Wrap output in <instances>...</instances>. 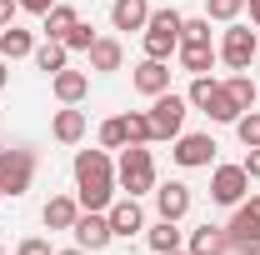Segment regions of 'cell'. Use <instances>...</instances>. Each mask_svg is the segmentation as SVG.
<instances>
[{
  "label": "cell",
  "mask_w": 260,
  "mask_h": 255,
  "mask_svg": "<svg viewBox=\"0 0 260 255\" xmlns=\"http://www.w3.org/2000/svg\"><path fill=\"white\" fill-rule=\"evenodd\" d=\"M225 240H230V250L235 255H250V250H260V225L235 205V215H230V225H225Z\"/></svg>",
  "instance_id": "13"
},
{
  "label": "cell",
  "mask_w": 260,
  "mask_h": 255,
  "mask_svg": "<svg viewBox=\"0 0 260 255\" xmlns=\"http://www.w3.org/2000/svg\"><path fill=\"white\" fill-rule=\"evenodd\" d=\"M30 185H35V150L5 145V150H0V190L5 195H25Z\"/></svg>",
  "instance_id": "5"
},
{
  "label": "cell",
  "mask_w": 260,
  "mask_h": 255,
  "mask_svg": "<svg viewBox=\"0 0 260 255\" xmlns=\"http://www.w3.org/2000/svg\"><path fill=\"white\" fill-rule=\"evenodd\" d=\"M255 60H260V45H255Z\"/></svg>",
  "instance_id": "43"
},
{
  "label": "cell",
  "mask_w": 260,
  "mask_h": 255,
  "mask_svg": "<svg viewBox=\"0 0 260 255\" xmlns=\"http://www.w3.org/2000/svg\"><path fill=\"white\" fill-rule=\"evenodd\" d=\"M180 25H185L180 10H150V20H145V55L150 60H170L180 50Z\"/></svg>",
  "instance_id": "3"
},
{
  "label": "cell",
  "mask_w": 260,
  "mask_h": 255,
  "mask_svg": "<svg viewBox=\"0 0 260 255\" xmlns=\"http://www.w3.org/2000/svg\"><path fill=\"white\" fill-rule=\"evenodd\" d=\"M75 20H80V10H75V5H60V0H55V5H50V10L40 15V30H45V40H65Z\"/></svg>",
  "instance_id": "19"
},
{
  "label": "cell",
  "mask_w": 260,
  "mask_h": 255,
  "mask_svg": "<svg viewBox=\"0 0 260 255\" xmlns=\"http://www.w3.org/2000/svg\"><path fill=\"white\" fill-rule=\"evenodd\" d=\"M170 255H190V250H170Z\"/></svg>",
  "instance_id": "42"
},
{
  "label": "cell",
  "mask_w": 260,
  "mask_h": 255,
  "mask_svg": "<svg viewBox=\"0 0 260 255\" xmlns=\"http://www.w3.org/2000/svg\"><path fill=\"white\" fill-rule=\"evenodd\" d=\"M70 235H75V245L80 250H105L110 240H115V230H110V220H105V210H80L75 215V225H70Z\"/></svg>",
  "instance_id": "8"
},
{
  "label": "cell",
  "mask_w": 260,
  "mask_h": 255,
  "mask_svg": "<svg viewBox=\"0 0 260 255\" xmlns=\"http://www.w3.org/2000/svg\"><path fill=\"white\" fill-rule=\"evenodd\" d=\"M220 80L215 75H190V90H185V100H190L195 110H205V100H210V90H215Z\"/></svg>",
  "instance_id": "31"
},
{
  "label": "cell",
  "mask_w": 260,
  "mask_h": 255,
  "mask_svg": "<svg viewBox=\"0 0 260 255\" xmlns=\"http://www.w3.org/2000/svg\"><path fill=\"white\" fill-rule=\"evenodd\" d=\"M180 45H210V20H205V15L185 20V25H180Z\"/></svg>",
  "instance_id": "30"
},
{
  "label": "cell",
  "mask_w": 260,
  "mask_h": 255,
  "mask_svg": "<svg viewBox=\"0 0 260 255\" xmlns=\"http://www.w3.org/2000/svg\"><path fill=\"white\" fill-rule=\"evenodd\" d=\"M255 45H260V35L255 25H230L225 35H220V60L230 65V70H250V60H255Z\"/></svg>",
  "instance_id": "6"
},
{
  "label": "cell",
  "mask_w": 260,
  "mask_h": 255,
  "mask_svg": "<svg viewBox=\"0 0 260 255\" xmlns=\"http://www.w3.org/2000/svg\"><path fill=\"white\" fill-rule=\"evenodd\" d=\"M130 135H125V115H110L100 120V150H125Z\"/></svg>",
  "instance_id": "27"
},
{
  "label": "cell",
  "mask_w": 260,
  "mask_h": 255,
  "mask_svg": "<svg viewBox=\"0 0 260 255\" xmlns=\"http://www.w3.org/2000/svg\"><path fill=\"white\" fill-rule=\"evenodd\" d=\"M130 85H135V90H140V95H165V90H170V65L165 60H150V55H145V60L135 65V75H130Z\"/></svg>",
  "instance_id": "11"
},
{
  "label": "cell",
  "mask_w": 260,
  "mask_h": 255,
  "mask_svg": "<svg viewBox=\"0 0 260 255\" xmlns=\"http://www.w3.org/2000/svg\"><path fill=\"white\" fill-rule=\"evenodd\" d=\"M60 45H65V50H80V55H85V50L95 45V30H90L85 20H75V25H70V35H65Z\"/></svg>",
  "instance_id": "33"
},
{
  "label": "cell",
  "mask_w": 260,
  "mask_h": 255,
  "mask_svg": "<svg viewBox=\"0 0 260 255\" xmlns=\"http://www.w3.org/2000/svg\"><path fill=\"white\" fill-rule=\"evenodd\" d=\"M215 150H220V145H215V135H200V130H195V135H185V130H180L170 155H175V165H180V170H200V165H210V160H215Z\"/></svg>",
  "instance_id": "9"
},
{
  "label": "cell",
  "mask_w": 260,
  "mask_h": 255,
  "mask_svg": "<svg viewBox=\"0 0 260 255\" xmlns=\"http://www.w3.org/2000/svg\"><path fill=\"white\" fill-rule=\"evenodd\" d=\"M155 210H160V220H185L190 215V205H195V195L185 180H165V185H155Z\"/></svg>",
  "instance_id": "10"
},
{
  "label": "cell",
  "mask_w": 260,
  "mask_h": 255,
  "mask_svg": "<svg viewBox=\"0 0 260 255\" xmlns=\"http://www.w3.org/2000/svg\"><path fill=\"white\" fill-rule=\"evenodd\" d=\"M50 5H55V0H20V10H30V15H45Z\"/></svg>",
  "instance_id": "37"
},
{
  "label": "cell",
  "mask_w": 260,
  "mask_h": 255,
  "mask_svg": "<svg viewBox=\"0 0 260 255\" xmlns=\"http://www.w3.org/2000/svg\"><path fill=\"white\" fill-rule=\"evenodd\" d=\"M50 135H55L60 145H75V140L85 135V110H75V105L55 110V120H50Z\"/></svg>",
  "instance_id": "21"
},
{
  "label": "cell",
  "mask_w": 260,
  "mask_h": 255,
  "mask_svg": "<svg viewBox=\"0 0 260 255\" xmlns=\"http://www.w3.org/2000/svg\"><path fill=\"white\" fill-rule=\"evenodd\" d=\"M185 250H190V255H230L225 225H200V230H190V240H185Z\"/></svg>",
  "instance_id": "16"
},
{
  "label": "cell",
  "mask_w": 260,
  "mask_h": 255,
  "mask_svg": "<svg viewBox=\"0 0 260 255\" xmlns=\"http://www.w3.org/2000/svg\"><path fill=\"white\" fill-rule=\"evenodd\" d=\"M75 215H80V200H75V195H50L45 210H40V220L50 225V230H70Z\"/></svg>",
  "instance_id": "18"
},
{
  "label": "cell",
  "mask_w": 260,
  "mask_h": 255,
  "mask_svg": "<svg viewBox=\"0 0 260 255\" xmlns=\"http://www.w3.org/2000/svg\"><path fill=\"white\" fill-rule=\"evenodd\" d=\"M245 195H250L245 165H215V170H210V200H215V205H240Z\"/></svg>",
  "instance_id": "7"
},
{
  "label": "cell",
  "mask_w": 260,
  "mask_h": 255,
  "mask_svg": "<svg viewBox=\"0 0 260 255\" xmlns=\"http://www.w3.org/2000/svg\"><path fill=\"white\" fill-rule=\"evenodd\" d=\"M55 255H90V250H80V245H75V250H55Z\"/></svg>",
  "instance_id": "41"
},
{
  "label": "cell",
  "mask_w": 260,
  "mask_h": 255,
  "mask_svg": "<svg viewBox=\"0 0 260 255\" xmlns=\"http://www.w3.org/2000/svg\"><path fill=\"white\" fill-rule=\"evenodd\" d=\"M85 55H90V70H100V75H110V70L125 65V50H120L115 35H95V45H90Z\"/></svg>",
  "instance_id": "15"
},
{
  "label": "cell",
  "mask_w": 260,
  "mask_h": 255,
  "mask_svg": "<svg viewBox=\"0 0 260 255\" xmlns=\"http://www.w3.org/2000/svg\"><path fill=\"white\" fill-rule=\"evenodd\" d=\"M240 210H245V215H250V220L260 225V195H250V200H240Z\"/></svg>",
  "instance_id": "38"
},
{
  "label": "cell",
  "mask_w": 260,
  "mask_h": 255,
  "mask_svg": "<svg viewBox=\"0 0 260 255\" xmlns=\"http://www.w3.org/2000/svg\"><path fill=\"white\" fill-rule=\"evenodd\" d=\"M200 115H210V120H215V125H235V120H240V105H235V100H230V90H225V80H220V85H215V90H210V100H205V110H200Z\"/></svg>",
  "instance_id": "22"
},
{
  "label": "cell",
  "mask_w": 260,
  "mask_h": 255,
  "mask_svg": "<svg viewBox=\"0 0 260 255\" xmlns=\"http://www.w3.org/2000/svg\"><path fill=\"white\" fill-rule=\"evenodd\" d=\"M75 200H80V210H110V200H115L110 150H75Z\"/></svg>",
  "instance_id": "1"
},
{
  "label": "cell",
  "mask_w": 260,
  "mask_h": 255,
  "mask_svg": "<svg viewBox=\"0 0 260 255\" xmlns=\"http://www.w3.org/2000/svg\"><path fill=\"white\" fill-rule=\"evenodd\" d=\"M145 240H150V250L155 255H170L185 245V235H180V220H155L150 230H145Z\"/></svg>",
  "instance_id": "23"
},
{
  "label": "cell",
  "mask_w": 260,
  "mask_h": 255,
  "mask_svg": "<svg viewBox=\"0 0 260 255\" xmlns=\"http://www.w3.org/2000/svg\"><path fill=\"white\" fill-rule=\"evenodd\" d=\"M240 10H245V0H205V20H225L230 25Z\"/></svg>",
  "instance_id": "32"
},
{
  "label": "cell",
  "mask_w": 260,
  "mask_h": 255,
  "mask_svg": "<svg viewBox=\"0 0 260 255\" xmlns=\"http://www.w3.org/2000/svg\"><path fill=\"white\" fill-rule=\"evenodd\" d=\"M150 140H175L180 130H185V115H190V100L175 95V90H165V95L150 100Z\"/></svg>",
  "instance_id": "4"
},
{
  "label": "cell",
  "mask_w": 260,
  "mask_h": 255,
  "mask_svg": "<svg viewBox=\"0 0 260 255\" xmlns=\"http://www.w3.org/2000/svg\"><path fill=\"white\" fill-rule=\"evenodd\" d=\"M225 90H230V100H235L240 110H255V100H260V85L250 80V75H245V70H235V75H230V80H225Z\"/></svg>",
  "instance_id": "25"
},
{
  "label": "cell",
  "mask_w": 260,
  "mask_h": 255,
  "mask_svg": "<svg viewBox=\"0 0 260 255\" xmlns=\"http://www.w3.org/2000/svg\"><path fill=\"white\" fill-rule=\"evenodd\" d=\"M240 165H245V175H250V180H260V145H255L245 160H240Z\"/></svg>",
  "instance_id": "36"
},
{
  "label": "cell",
  "mask_w": 260,
  "mask_h": 255,
  "mask_svg": "<svg viewBox=\"0 0 260 255\" xmlns=\"http://www.w3.org/2000/svg\"><path fill=\"white\" fill-rule=\"evenodd\" d=\"M150 20V0H115L110 5V25L115 30H145Z\"/></svg>",
  "instance_id": "17"
},
{
  "label": "cell",
  "mask_w": 260,
  "mask_h": 255,
  "mask_svg": "<svg viewBox=\"0 0 260 255\" xmlns=\"http://www.w3.org/2000/svg\"><path fill=\"white\" fill-rule=\"evenodd\" d=\"M105 220H110L115 235H135V230H145V210H140V200H135V195H125V200H110Z\"/></svg>",
  "instance_id": "12"
},
{
  "label": "cell",
  "mask_w": 260,
  "mask_h": 255,
  "mask_svg": "<svg viewBox=\"0 0 260 255\" xmlns=\"http://www.w3.org/2000/svg\"><path fill=\"white\" fill-rule=\"evenodd\" d=\"M0 55H5V60H25V55H35V35L20 30V25H5V30H0Z\"/></svg>",
  "instance_id": "24"
},
{
  "label": "cell",
  "mask_w": 260,
  "mask_h": 255,
  "mask_svg": "<svg viewBox=\"0 0 260 255\" xmlns=\"http://www.w3.org/2000/svg\"><path fill=\"white\" fill-rule=\"evenodd\" d=\"M235 135H240V145H245V150H255V145H260V110H240Z\"/></svg>",
  "instance_id": "28"
},
{
  "label": "cell",
  "mask_w": 260,
  "mask_h": 255,
  "mask_svg": "<svg viewBox=\"0 0 260 255\" xmlns=\"http://www.w3.org/2000/svg\"><path fill=\"white\" fill-rule=\"evenodd\" d=\"M255 105H260V100H255Z\"/></svg>",
  "instance_id": "46"
},
{
  "label": "cell",
  "mask_w": 260,
  "mask_h": 255,
  "mask_svg": "<svg viewBox=\"0 0 260 255\" xmlns=\"http://www.w3.org/2000/svg\"><path fill=\"white\" fill-rule=\"evenodd\" d=\"M250 255H260V250H250Z\"/></svg>",
  "instance_id": "45"
},
{
  "label": "cell",
  "mask_w": 260,
  "mask_h": 255,
  "mask_svg": "<svg viewBox=\"0 0 260 255\" xmlns=\"http://www.w3.org/2000/svg\"><path fill=\"white\" fill-rule=\"evenodd\" d=\"M15 15H20V0H0V30L15 25Z\"/></svg>",
  "instance_id": "35"
},
{
  "label": "cell",
  "mask_w": 260,
  "mask_h": 255,
  "mask_svg": "<svg viewBox=\"0 0 260 255\" xmlns=\"http://www.w3.org/2000/svg\"><path fill=\"white\" fill-rule=\"evenodd\" d=\"M5 85H10V60L0 55V90H5Z\"/></svg>",
  "instance_id": "40"
},
{
  "label": "cell",
  "mask_w": 260,
  "mask_h": 255,
  "mask_svg": "<svg viewBox=\"0 0 260 255\" xmlns=\"http://www.w3.org/2000/svg\"><path fill=\"white\" fill-rule=\"evenodd\" d=\"M15 255H55V250H50V240L30 235V240H20V250H15Z\"/></svg>",
  "instance_id": "34"
},
{
  "label": "cell",
  "mask_w": 260,
  "mask_h": 255,
  "mask_svg": "<svg viewBox=\"0 0 260 255\" xmlns=\"http://www.w3.org/2000/svg\"><path fill=\"white\" fill-rule=\"evenodd\" d=\"M125 135H130V145H150V115L145 110H125Z\"/></svg>",
  "instance_id": "29"
},
{
  "label": "cell",
  "mask_w": 260,
  "mask_h": 255,
  "mask_svg": "<svg viewBox=\"0 0 260 255\" xmlns=\"http://www.w3.org/2000/svg\"><path fill=\"white\" fill-rule=\"evenodd\" d=\"M35 70H45V75H55V70H65V60H70V50H65L60 40H45V45H35Z\"/></svg>",
  "instance_id": "26"
},
{
  "label": "cell",
  "mask_w": 260,
  "mask_h": 255,
  "mask_svg": "<svg viewBox=\"0 0 260 255\" xmlns=\"http://www.w3.org/2000/svg\"><path fill=\"white\" fill-rule=\"evenodd\" d=\"M175 60H180L185 75H210V65L220 60V50H215V45H180Z\"/></svg>",
  "instance_id": "20"
},
{
  "label": "cell",
  "mask_w": 260,
  "mask_h": 255,
  "mask_svg": "<svg viewBox=\"0 0 260 255\" xmlns=\"http://www.w3.org/2000/svg\"><path fill=\"white\" fill-rule=\"evenodd\" d=\"M50 90H55V100H60V105H80V100H85V90H90V75L65 65V70H55V75H50Z\"/></svg>",
  "instance_id": "14"
},
{
  "label": "cell",
  "mask_w": 260,
  "mask_h": 255,
  "mask_svg": "<svg viewBox=\"0 0 260 255\" xmlns=\"http://www.w3.org/2000/svg\"><path fill=\"white\" fill-rule=\"evenodd\" d=\"M245 10H250V25L260 30V0H245Z\"/></svg>",
  "instance_id": "39"
},
{
  "label": "cell",
  "mask_w": 260,
  "mask_h": 255,
  "mask_svg": "<svg viewBox=\"0 0 260 255\" xmlns=\"http://www.w3.org/2000/svg\"><path fill=\"white\" fill-rule=\"evenodd\" d=\"M0 200H5V190H0Z\"/></svg>",
  "instance_id": "44"
},
{
  "label": "cell",
  "mask_w": 260,
  "mask_h": 255,
  "mask_svg": "<svg viewBox=\"0 0 260 255\" xmlns=\"http://www.w3.org/2000/svg\"><path fill=\"white\" fill-rule=\"evenodd\" d=\"M115 185L125 195L155 190V155H150L145 145H125V150H120V165H115Z\"/></svg>",
  "instance_id": "2"
}]
</instances>
